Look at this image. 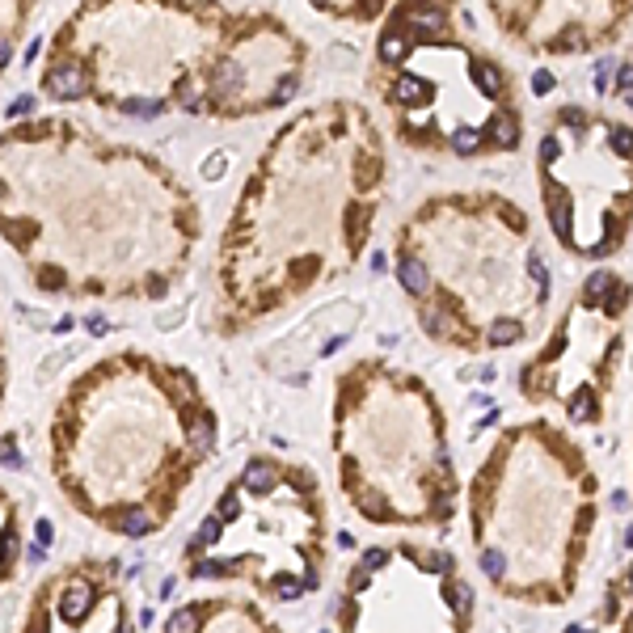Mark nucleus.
<instances>
[{
    "instance_id": "nucleus-25",
    "label": "nucleus",
    "mask_w": 633,
    "mask_h": 633,
    "mask_svg": "<svg viewBox=\"0 0 633 633\" xmlns=\"http://www.w3.org/2000/svg\"><path fill=\"white\" fill-rule=\"evenodd\" d=\"M30 110H34V97L21 93V97H13V106H9V119H21V114H30Z\"/></svg>"
},
{
    "instance_id": "nucleus-14",
    "label": "nucleus",
    "mask_w": 633,
    "mask_h": 633,
    "mask_svg": "<svg viewBox=\"0 0 633 633\" xmlns=\"http://www.w3.org/2000/svg\"><path fill=\"white\" fill-rule=\"evenodd\" d=\"M245 486H249V490H266V486H271V464L254 460V464L245 469Z\"/></svg>"
},
{
    "instance_id": "nucleus-8",
    "label": "nucleus",
    "mask_w": 633,
    "mask_h": 633,
    "mask_svg": "<svg viewBox=\"0 0 633 633\" xmlns=\"http://www.w3.org/2000/svg\"><path fill=\"white\" fill-rule=\"evenodd\" d=\"M473 81H477V89L490 93V97H494V93L502 89V76H498L494 64H477V68H473Z\"/></svg>"
},
{
    "instance_id": "nucleus-9",
    "label": "nucleus",
    "mask_w": 633,
    "mask_h": 633,
    "mask_svg": "<svg viewBox=\"0 0 633 633\" xmlns=\"http://www.w3.org/2000/svg\"><path fill=\"white\" fill-rule=\"evenodd\" d=\"M490 338H494V347H511V342L524 338V325H519V321H494Z\"/></svg>"
},
{
    "instance_id": "nucleus-20",
    "label": "nucleus",
    "mask_w": 633,
    "mask_h": 633,
    "mask_svg": "<svg viewBox=\"0 0 633 633\" xmlns=\"http://www.w3.org/2000/svg\"><path fill=\"white\" fill-rule=\"evenodd\" d=\"M444 595H448V604H452V608H469V604H473V591L464 587V583H448Z\"/></svg>"
},
{
    "instance_id": "nucleus-21",
    "label": "nucleus",
    "mask_w": 633,
    "mask_h": 633,
    "mask_svg": "<svg viewBox=\"0 0 633 633\" xmlns=\"http://www.w3.org/2000/svg\"><path fill=\"white\" fill-rule=\"evenodd\" d=\"M452 148H456V152H477V148H482V136H477V131H469V127H464V131H456Z\"/></svg>"
},
{
    "instance_id": "nucleus-35",
    "label": "nucleus",
    "mask_w": 633,
    "mask_h": 633,
    "mask_svg": "<svg viewBox=\"0 0 633 633\" xmlns=\"http://www.w3.org/2000/svg\"><path fill=\"white\" fill-rule=\"evenodd\" d=\"M220 511H224V515H236V494H224V498H220Z\"/></svg>"
},
{
    "instance_id": "nucleus-10",
    "label": "nucleus",
    "mask_w": 633,
    "mask_h": 633,
    "mask_svg": "<svg viewBox=\"0 0 633 633\" xmlns=\"http://www.w3.org/2000/svg\"><path fill=\"white\" fill-rule=\"evenodd\" d=\"M194 629H199V608H178L169 617V625H165V633H194Z\"/></svg>"
},
{
    "instance_id": "nucleus-19",
    "label": "nucleus",
    "mask_w": 633,
    "mask_h": 633,
    "mask_svg": "<svg viewBox=\"0 0 633 633\" xmlns=\"http://www.w3.org/2000/svg\"><path fill=\"white\" fill-rule=\"evenodd\" d=\"M482 570H486L490 579H502V570H507V557H502L498 549H486V553H482Z\"/></svg>"
},
{
    "instance_id": "nucleus-5",
    "label": "nucleus",
    "mask_w": 633,
    "mask_h": 633,
    "mask_svg": "<svg viewBox=\"0 0 633 633\" xmlns=\"http://www.w3.org/2000/svg\"><path fill=\"white\" fill-rule=\"evenodd\" d=\"M380 55H384L389 64H397V59H406V55H409V39L397 30V26H393V30L380 39Z\"/></svg>"
},
{
    "instance_id": "nucleus-28",
    "label": "nucleus",
    "mask_w": 633,
    "mask_h": 633,
    "mask_svg": "<svg viewBox=\"0 0 633 633\" xmlns=\"http://www.w3.org/2000/svg\"><path fill=\"white\" fill-rule=\"evenodd\" d=\"M625 296H629V291H625V287H612V291H608V296H604V309H608V313H617V309H621V304H625Z\"/></svg>"
},
{
    "instance_id": "nucleus-6",
    "label": "nucleus",
    "mask_w": 633,
    "mask_h": 633,
    "mask_svg": "<svg viewBox=\"0 0 633 633\" xmlns=\"http://www.w3.org/2000/svg\"><path fill=\"white\" fill-rule=\"evenodd\" d=\"M406 21L414 30H439L444 26V13L439 9H406Z\"/></svg>"
},
{
    "instance_id": "nucleus-11",
    "label": "nucleus",
    "mask_w": 633,
    "mask_h": 633,
    "mask_svg": "<svg viewBox=\"0 0 633 633\" xmlns=\"http://www.w3.org/2000/svg\"><path fill=\"white\" fill-rule=\"evenodd\" d=\"M190 439H194L199 448H211V444H216V427H211L207 414H199V418L190 422Z\"/></svg>"
},
{
    "instance_id": "nucleus-29",
    "label": "nucleus",
    "mask_w": 633,
    "mask_h": 633,
    "mask_svg": "<svg viewBox=\"0 0 633 633\" xmlns=\"http://www.w3.org/2000/svg\"><path fill=\"white\" fill-rule=\"evenodd\" d=\"M553 89V76H549V72H537V76H532V93H549Z\"/></svg>"
},
{
    "instance_id": "nucleus-15",
    "label": "nucleus",
    "mask_w": 633,
    "mask_h": 633,
    "mask_svg": "<svg viewBox=\"0 0 633 633\" xmlns=\"http://www.w3.org/2000/svg\"><path fill=\"white\" fill-rule=\"evenodd\" d=\"M418 97H427V85H422V81H418V76H402V81H397V101H418Z\"/></svg>"
},
{
    "instance_id": "nucleus-34",
    "label": "nucleus",
    "mask_w": 633,
    "mask_h": 633,
    "mask_svg": "<svg viewBox=\"0 0 633 633\" xmlns=\"http://www.w3.org/2000/svg\"><path fill=\"white\" fill-rule=\"evenodd\" d=\"M562 119H566V123H570V127H574V131H579V127H583V123H587V119H583V114H579V110H566V114H562Z\"/></svg>"
},
{
    "instance_id": "nucleus-24",
    "label": "nucleus",
    "mask_w": 633,
    "mask_h": 633,
    "mask_svg": "<svg viewBox=\"0 0 633 633\" xmlns=\"http://www.w3.org/2000/svg\"><path fill=\"white\" fill-rule=\"evenodd\" d=\"M216 574H228V562H199L194 566V579H216Z\"/></svg>"
},
{
    "instance_id": "nucleus-36",
    "label": "nucleus",
    "mask_w": 633,
    "mask_h": 633,
    "mask_svg": "<svg viewBox=\"0 0 633 633\" xmlns=\"http://www.w3.org/2000/svg\"><path fill=\"white\" fill-rule=\"evenodd\" d=\"M431 566H435V570H448V566H452V557H448V553H435V557H431Z\"/></svg>"
},
{
    "instance_id": "nucleus-3",
    "label": "nucleus",
    "mask_w": 633,
    "mask_h": 633,
    "mask_svg": "<svg viewBox=\"0 0 633 633\" xmlns=\"http://www.w3.org/2000/svg\"><path fill=\"white\" fill-rule=\"evenodd\" d=\"M397 279H402V287L406 291H414V296H422L427 291V266L418 262V258H397Z\"/></svg>"
},
{
    "instance_id": "nucleus-33",
    "label": "nucleus",
    "mask_w": 633,
    "mask_h": 633,
    "mask_svg": "<svg viewBox=\"0 0 633 633\" xmlns=\"http://www.w3.org/2000/svg\"><path fill=\"white\" fill-rule=\"evenodd\" d=\"M541 156H544V161H557V139H544V144H541Z\"/></svg>"
},
{
    "instance_id": "nucleus-16",
    "label": "nucleus",
    "mask_w": 633,
    "mask_h": 633,
    "mask_svg": "<svg viewBox=\"0 0 633 633\" xmlns=\"http://www.w3.org/2000/svg\"><path fill=\"white\" fill-rule=\"evenodd\" d=\"M570 414H574L579 422H587L591 414H595V397H591V389H579V393H574V402H570Z\"/></svg>"
},
{
    "instance_id": "nucleus-22",
    "label": "nucleus",
    "mask_w": 633,
    "mask_h": 633,
    "mask_svg": "<svg viewBox=\"0 0 633 633\" xmlns=\"http://www.w3.org/2000/svg\"><path fill=\"white\" fill-rule=\"evenodd\" d=\"M384 562H389V553H384V549H367V553H363V562H359V574H372V570H380Z\"/></svg>"
},
{
    "instance_id": "nucleus-38",
    "label": "nucleus",
    "mask_w": 633,
    "mask_h": 633,
    "mask_svg": "<svg viewBox=\"0 0 633 633\" xmlns=\"http://www.w3.org/2000/svg\"><path fill=\"white\" fill-rule=\"evenodd\" d=\"M9 64V39H0V68Z\"/></svg>"
},
{
    "instance_id": "nucleus-26",
    "label": "nucleus",
    "mask_w": 633,
    "mask_h": 633,
    "mask_svg": "<svg viewBox=\"0 0 633 633\" xmlns=\"http://www.w3.org/2000/svg\"><path fill=\"white\" fill-rule=\"evenodd\" d=\"M528 271H532V279H537V287H541V296L549 291V274H544V262L532 254V262H528Z\"/></svg>"
},
{
    "instance_id": "nucleus-1",
    "label": "nucleus",
    "mask_w": 633,
    "mask_h": 633,
    "mask_svg": "<svg viewBox=\"0 0 633 633\" xmlns=\"http://www.w3.org/2000/svg\"><path fill=\"white\" fill-rule=\"evenodd\" d=\"M85 72L76 68V64H64V68H55L51 76H46V89L55 93V97H81L85 93Z\"/></svg>"
},
{
    "instance_id": "nucleus-30",
    "label": "nucleus",
    "mask_w": 633,
    "mask_h": 633,
    "mask_svg": "<svg viewBox=\"0 0 633 633\" xmlns=\"http://www.w3.org/2000/svg\"><path fill=\"white\" fill-rule=\"evenodd\" d=\"M612 139H617V152H633V136H629V131H621V127H617Z\"/></svg>"
},
{
    "instance_id": "nucleus-41",
    "label": "nucleus",
    "mask_w": 633,
    "mask_h": 633,
    "mask_svg": "<svg viewBox=\"0 0 633 633\" xmlns=\"http://www.w3.org/2000/svg\"><path fill=\"white\" fill-rule=\"evenodd\" d=\"M629 587H633V570H629Z\"/></svg>"
},
{
    "instance_id": "nucleus-13",
    "label": "nucleus",
    "mask_w": 633,
    "mask_h": 633,
    "mask_svg": "<svg viewBox=\"0 0 633 633\" xmlns=\"http://www.w3.org/2000/svg\"><path fill=\"white\" fill-rule=\"evenodd\" d=\"M216 541H220V519H203V524H199V532H194L190 553H194V549H207V544H216Z\"/></svg>"
},
{
    "instance_id": "nucleus-31",
    "label": "nucleus",
    "mask_w": 633,
    "mask_h": 633,
    "mask_svg": "<svg viewBox=\"0 0 633 633\" xmlns=\"http://www.w3.org/2000/svg\"><path fill=\"white\" fill-rule=\"evenodd\" d=\"M617 85H621V89H629V93H633V64H625V68L617 72Z\"/></svg>"
},
{
    "instance_id": "nucleus-2",
    "label": "nucleus",
    "mask_w": 633,
    "mask_h": 633,
    "mask_svg": "<svg viewBox=\"0 0 633 633\" xmlns=\"http://www.w3.org/2000/svg\"><path fill=\"white\" fill-rule=\"evenodd\" d=\"M89 604H93V591L85 587V583H72V587L59 595V612H64L68 621H81V617L89 612Z\"/></svg>"
},
{
    "instance_id": "nucleus-42",
    "label": "nucleus",
    "mask_w": 633,
    "mask_h": 633,
    "mask_svg": "<svg viewBox=\"0 0 633 633\" xmlns=\"http://www.w3.org/2000/svg\"><path fill=\"white\" fill-rule=\"evenodd\" d=\"M114 633H127V629H114Z\"/></svg>"
},
{
    "instance_id": "nucleus-7",
    "label": "nucleus",
    "mask_w": 633,
    "mask_h": 633,
    "mask_svg": "<svg viewBox=\"0 0 633 633\" xmlns=\"http://www.w3.org/2000/svg\"><path fill=\"white\" fill-rule=\"evenodd\" d=\"M612 287H617V279H612V274H608V271H595V274L587 279V291H583V296H587V304H595V300H604Z\"/></svg>"
},
{
    "instance_id": "nucleus-32",
    "label": "nucleus",
    "mask_w": 633,
    "mask_h": 633,
    "mask_svg": "<svg viewBox=\"0 0 633 633\" xmlns=\"http://www.w3.org/2000/svg\"><path fill=\"white\" fill-rule=\"evenodd\" d=\"M300 591H304V583H279V595H283V599H296Z\"/></svg>"
},
{
    "instance_id": "nucleus-40",
    "label": "nucleus",
    "mask_w": 633,
    "mask_h": 633,
    "mask_svg": "<svg viewBox=\"0 0 633 633\" xmlns=\"http://www.w3.org/2000/svg\"><path fill=\"white\" fill-rule=\"evenodd\" d=\"M625 544H633V528H629V532H625Z\"/></svg>"
},
{
    "instance_id": "nucleus-12",
    "label": "nucleus",
    "mask_w": 633,
    "mask_h": 633,
    "mask_svg": "<svg viewBox=\"0 0 633 633\" xmlns=\"http://www.w3.org/2000/svg\"><path fill=\"white\" fill-rule=\"evenodd\" d=\"M422 325H427V334H435V338H448V334H452V321H448L444 309H427V313H422Z\"/></svg>"
},
{
    "instance_id": "nucleus-39",
    "label": "nucleus",
    "mask_w": 633,
    "mask_h": 633,
    "mask_svg": "<svg viewBox=\"0 0 633 633\" xmlns=\"http://www.w3.org/2000/svg\"><path fill=\"white\" fill-rule=\"evenodd\" d=\"M566 633H587V629H583V625H570V629H566Z\"/></svg>"
},
{
    "instance_id": "nucleus-18",
    "label": "nucleus",
    "mask_w": 633,
    "mask_h": 633,
    "mask_svg": "<svg viewBox=\"0 0 633 633\" xmlns=\"http://www.w3.org/2000/svg\"><path fill=\"white\" fill-rule=\"evenodd\" d=\"M148 528H152V519H148L144 511H127V519H123V532H127V537H144Z\"/></svg>"
},
{
    "instance_id": "nucleus-27",
    "label": "nucleus",
    "mask_w": 633,
    "mask_h": 633,
    "mask_svg": "<svg viewBox=\"0 0 633 633\" xmlns=\"http://www.w3.org/2000/svg\"><path fill=\"white\" fill-rule=\"evenodd\" d=\"M296 89H300V81H296V76H283V81H279V89H274V101H287V97H296Z\"/></svg>"
},
{
    "instance_id": "nucleus-23",
    "label": "nucleus",
    "mask_w": 633,
    "mask_h": 633,
    "mask_svg": "<svg viewBox=\"0 0 633 633\" xmlns=\"http://www.w3.org/2000/svg\"><path fill=\"white\" fill-rule=\"evenodd\" d=\"M608 72H612V59H599V64H595V76H591V85H595V93H604V89H608V81H612Z\"/></svg>"
},
{
    "instance_id": "nucleus-4",
    "label": "nucleus",
    "mask_w": 633,
    "mask_h": 633,
    "mask_svg": "<svg viewBox=\"0 0 633 633\" xmlns=\"http://www.w3.org/2000/svg\"><path fill=\"white\" fill-rule=\"evenodd\" d=\"M490 136H494L502 148H515V144H519V123H515V114H494Z\"/></svg>"
},
{
    "instance_id": "nucleus-17",
    "label": "nucleus",
    "mask_w": 633,
    "mask_h": 633,
    "mask_svg": "<svg viewBox=\"0 0 633 633\" xmlns=\"http://www.w3.org/2000/svg\"><path fill=\"white\" fill-rule=\"evenodd\" d=\"M123 110H127V114H136V119H156L165 106H161V101H148V97H136V101H127Z\"/></svg>"
},
{
    "instance_id": "nucleus-37",
    "label": "nucleus",
    "mask_w": 633,
    "mask_h": 633,
    "mask_svg": "<svg viewBox=\"0 0 633 633\" xmlns=\"http://www.w3.org/2000/svg\"><path fill=\"white\" fill-rule=\"evenodd\" d=\"M34 537H39V541H51V524H46V519H39V528H34Z\"/></svg>"
}]
</instances>
